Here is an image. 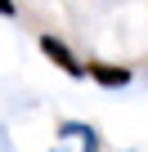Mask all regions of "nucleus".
<instances>
[{
    "label": "nucleus",
    "mask_w": 148,
    "mask_h": 152,
    "mask_svg": "<svg viewBox=\"0 0 148 152\" xmlns=\"http://www.w3.org/2000/svg\"><path fill=\"white\" fill-rule=\"evenodd\" d=\"M85 76L94 85H103V90H126L135 81V72L130 67H117V63H85Z\"/></svg>",
    "instance_id": "nucleus-2"
},
{
    "label": "nucleus",
    "mask_w": 148,
    "mask_h": 152,
    "mask_svg": "<svg viewBox=\"0 0 148 152\" xmlns=\"http://www.w3.org/2000/svg\"><path fill=\"white\" fill-rule=\"evenodd\" d=\"M0 14L9 18V14H14V0H0Z\"/></svg>",
    "instance_id": "nucleus-3"
},
{
    "label": "nucleus",
    "mask_w": 148,
    "mask_h": 152,
    "mask_svg": "<svg viewBox=\"0 0 148 152\" xmlns=\"http://www.w3.org/2000/svg\"><path fill=\"white\" fill-rule=\"evenodd\" d=\"M40 54H45V58H49V63H54L58 72H67V76H77V81L85 76V63H81L77 54H72V49H67V45H63L58 36H40Z\"/></svg>",
    "instance_id": "nucleus-1"
}]
</instances>
